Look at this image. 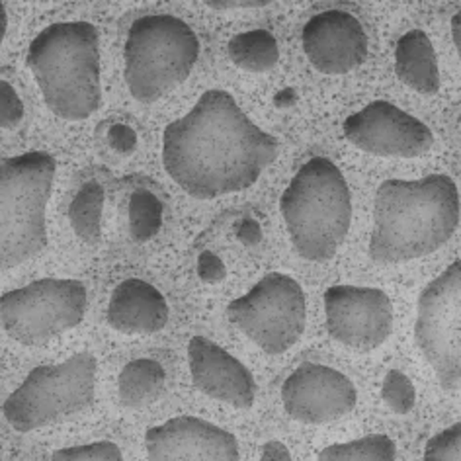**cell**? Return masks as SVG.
<instances>
[{
	"mask_svg": "<svg viewBox=\"0 0 461 461\" xmlns=\"http://www.w3.org/2000/svg\"><path fill=\"white\" fill-rule=\"evenodd\" d=\"M278 157V140L262 131L223 90H207L163 133V165L198 200L243 192Z\"/></svg>",
	"mask_w": 461,
	"mask_h": 461,
	"instance_id": "cell-1",
	"label": "cell"
},
{
	"mask_svg": "<svg viewBox=\"0 0 461 461\" xmlns=\"http://www.w3.org/2000/svg\"><path fill=\"white\" fill-rule=\"evenodd\" d=\"M459 225V192L446 175L385 180L375 194L370 257L379 264L422 258Z\"/></svg>",
	"mask_w": 461,
	"mask_h": 461,
	"instance_id": "cell-2",
	"label": "cell"
},
{
	"mask_svg": "<svg viewBox=\"0 0 461 461\" xmlns=\"http://www.w3.org/2000/svg\"><path fill=\"white\" fill-rule=\"evenodd\" d=\"M26 63L57 118L78 122L102 106L100 33L90 22H57L41 30Z\"/></svg>",
	"mask_w": 461,
	"mask_h": 461,
	"instance_id": "cell-3",
	"label": "cell"
},
{
	"mask_svg": "<svg viewBox=\"0 0 461 461\" xmlns=\"http://www.w3.org/2000/svg\"><path fill=\"white\" fill-rule=\"evenodd\" d=\"M280 210L299 255L313 262L330 260L352 221L348 184L332 160L311 158L282 194Z\"/></svg>",
	"mask_w": 461,
	"mask_h": 461,
	"instance_id": "cell-4",
	"label": "cell"
},
{
	"mask_svg": "<svg viewBox=\"0 0 461 461\" xmlns=\"http://www.w3.org/2000/svg\"><path fill=\"white\" fill-rule=\"evenodd\" d=\"M57 163L32 151L0 158V270L16 268L48 247L45 210Z\"/></svg>",
	"mask_w": 461,
	"mask_h": 461,
	"instance_id": "cell-5",
	"label": "cell"
},
{
	"mask_svg": "<svg viewBox=\"0 0 461 461\" xmlns=\"http://www.w3.org/2000/svg\"><path fill=\"white\" fill-rule=\"evenodd\" d=\"M198 55V36L186 22L168 14L143 16L125 40V83L135 100L157 102L190 77Z\"/></svg>",
	"mask_w": 461,
	"mask_h": 461,
	"instance_id": "cell-6",
	"label": "cell"
},
{
	"mask_svg": "<svg viewBox=\"0 0 461 461\" xmlns=\"http://www.w3.org/2000/svg\"><path fill=\"white\" fill-rule=\"evenodd\" d=\"M96 393V360L90 352L73 354L61 364L38 366L10 395L3 412L18 432H32L86 411Z\"/></svg>",
	"mask_w": 461,
	"mask_h": 461,
	"instance_id": "cell-7",
	"label": "cell"
},
{
	"mask_svg": "<svg viewBox=\"0 0 461 461\" xmlns=\"http://www.w3.org/2000/svg\"><path fill=\"white\" fill-rule=\"evenodd\" d=\"M88 307L78 280L43 278L0 297V325L24 346H41L78 327Z\"/></svg>",
	"mask_w": 461,
	"mask_h": 461,
	"instance_id": "cell-8",
	"label": "cell"
},
{
	"mask_svg": "<svg viewBox=\"0 0 461 461\" xmlns=\"http://www.w3.org/2000/svg\"><path fill=\"white\" fill-rule=\"evenodd\" d=\"M227 315L267 354H284L302 339L307 321L305 294L285 274H268L252 290L230 302Z\"/></svg>",
	"mask_w": 461,
	"mask_h": 461,
	"instance_id": "cell-9",
	"label": "cell"
},
{
	"mask_svg": "<svg viewBox=\"0 0 461 461\" xmlns=\"http://www.w3.org/2000/svg\"><path fill=\"white\" fill-rule=\"evenodd\" d=\"M459 317L461 262L456 260L422 290L419 297L417 325H414V340L446 391L459 389Z\"/></svg>",
	"mask_w": 461,
	"mask_h": 461,
	"instance_id": "cell-10",
	"label": "cell"
},
{
	"mask_svg": "<svg viewBox=\"0 0 461 461\" xmlns=\"http://www.w3.org/2000/svg\"><path fill=\"white\" fill-rule=\"evenodd\" d=\"M325 315L330 337L352 350L372 352L393 332V303L377 287H329L325 292Z\"/></svg>",
	"mask_w": 461,
	"mask_h": 461,
	"instance_id": "cell-11",
	"label": "cell"
},
{
	"mask_svg": "<svg viewBox=\"0 0 461 461\" xmlns=\"http://www.w3.org/2000/svg\"><path fill=\"white\" fill-rule=\"evenodd\" d=\"M344 137L354 147L377 157L414 158L429 153L434 135L429 125L395 104L377 100L344 122Z\"/></svg>",
	"mask_w": 461,
	"mask_h": 461,
	"instance_id": "cell-12",
	"label": "cell"
},
{
	"mask_svg": "<svg viewBox=\"0 0 461 461\" xmlns=\"http://www.w3.org/2000/svg\"><path fill=\"white\" fill-rule=\"evenodd\" d=\"M358 391L342 372L321 364H303L285 379L282 402L285 412L303 424H327L348 414Z\"/></svg>",
	"mask_w": 461,
	"mask_h": 461,
	"instance_id": "cell-13",
	"label": "cell"
},
{
	"mask_svg": "<svg viewBox=\"0 0 461 461\" xmlns=\"http://www.w3.org/2000/svg\"><path fill=\"white\" fill-rule=\"evenodd\" d=\"M149 461H239L237 438L198 417H176L145 432Z\"/></svg>",
	"mask_w": 461,
	"mask_h": 461,
	"instance_id": "cell-14",
	"label": "cell"
},
{
	"mask_svg": "<svg viewBox=\"0 0 461 461\" xmlns=\"http://www.w3.org/2000/svg\"><path fill=\"white\" fill-rule=\"evenodd\" d=\"M302 43L311 65L327 75L350 73L367 57V36L360 20L344 10H327L311 18Z\"/></svg>",
	"mask_w": 461,
	"mask_h": 461,
	"instance_id": "cell-15",
	"label": "cell"
},
{
	"mask_svg": "<svg viewBox=\"0 0 461 461\" xmlns=\"http://www.w3.org/2000/svg\"><path fill=\"white\" fill-rule=\"evenodd\" d=\"M188 360L192 382L202 393L237 409L255 405V377L243 362L221 346L203 337H194L188 344Z\"/></svg>",
	"mask_w": 461,
	"mask_h": 461,
	"instance_id": "cell-16",
	"label": "cell"
},
{
	"mask_svg": "<svg viewBox=\"0 0 461 461\" xmlns=\"http://www.w3.org/2000/svg\"><path fill=\"white\" fill-rule=\"evenodd\" d=\"M168 303L155 285L130 278L115 285L108 305V322L123 334H155L168 322Z\"/></svg>",
	"mask_w": 461,
	"mask_h": 461,
	"instance_id": "cell-17",
	"label": "cell"
},
{
	"mask_svg": "<svg viewBox=\"0 0 461 461\" xmlns=\"http://www.w3.org/2000/svg\"><path fill=\"white\" fill-rule=\"evenodd\" d=\"M395 73L420 95H436L440 90L438 57L430 38L420 30H411L401 36L395 48Z\"/></svg>",
	"mask_w": 461,
	"mask_h": 461,
	"instance_id": "cell-18",
	"label": "cell"
},
{
	"mask_svg": "<svg viewBox=\"0 0 461 461\" xmlns=\"http://www.w3.org/2000/svg\"><path fill=\"white\" fill-rule=\"evenodd\" d=\"M165 367L155 360H133L120 374V399L125 407L141 409L158 399L165 387Z\"/></svg>",
	"mask_w": 461,
	"mask_h": 461,
	"instance_id": "cell-19",
	"label": "cell"
},
{
	"mask_svg": "<svg viewBox=\"0 0 461 461\" xmlns=\"http://www.w3.org/2000/svg\"><path fill=\"white\" fill-rule=\"evenodd\" d=\"M227 50L230 61L250 73L270 71L280 61L278 41L267 30L239 33L230 38Z\"/></svg>",
	"mask_w": 461,
	"mask_h": 461,
	"instance_id": "cell-20",
	"label": "cell"
},
{
	"mask_svg": "<svg viewBox=\"0 0 461 461\" xmlns=\"http://www.w3.org/2000/svg\"><path fill=\"white\" fill-rule=\"evenodd\" d=\"M104 190L98 182H88L75 195L68 205V221L75 233L85 243H96L102 233Z\"/></svg>",
	"mask_w": 461,
	"mask_h": 461,
	"instance_id": "cell-21",
	"label": "cell"
},
{
	"mask_svg": "<svg viewBox=\"0 0 461 461\" xmlns=\"http://www.w3.org/2000/svg\"><path fill=\"white\" fill-rule=\"evenodd\" d=\"M395 442L385 434H374L354 442L332 444L319 454V461H395Z\"/></svg>",
	"mask_w": 461,
	"mask_h": 461,
	"instance_id": "cell-22",
	"label": "cell"
},
{
	"mask_svg": "<svg viewBox=\"0 0 461 461\" xmlns=\"http://www.w3.org/2000/svg\"><path fill=\"white\" fill-rule=\"evenodd\" d=\"M163 223V205L151 192L137 190L130 200V233L137 243L151 240Z\"/></svg>",
	"mask_w": 461,
	"mask_h": 461,
	"instance_id": "cell-23",
	"label": "cell"
},
{
	"mask_svg": "<svg viewBox=\"0 0 461 461\" xmlns=\"http://www.w3.org/2000/svg\"><path fill=\"white\" fill-rule=\"evenodd\" d=\"M382 397L391 411H395L397 414H407L412 411L414 401H417V391H414L412 382L405 374L391 370L384 379Z\"/></svg>",
	"mask_w": 461,
	"mask_h": 461,
	"instance_id": "cell-24",
	"label": "cell"
},
{
	"mask_svg": "<svg viewBox=\"0 0 461 461\" xmlns=\"http://www.w3.org/2000/svg\"><path fill=\"white\" fill-rule=\"evenodd\" d=\"M51 461H123V456L122 449L113 442L102 440L57 449L51 456Z\"/></svg>",
	"mask_w": 461,
	"mask_h": 461,
	"instance_id": "cell-25",
	"label": "cell"
},
{
	"mask_svg": "<svg viewBox=\"0 0 461 461\" xmlns=\"http://www.w3.org/2000/svg\"><path fill=\"white\" fill-rule=\"evenodd\" d=\"M424 461H461V424H452L430 438L424 449Z\"/></svg>",
	"mask_w": 461,
	"mask_h": 461,
	"instance_id": "cell-26",
	"label": "cell"
},
{
	"mask_svg": "<svg viewBox=\"0 0 461 461\" xmlns=\"http://www.w3.org/2000/svg\"><path fill=\"white\" fill-rule=\"evenodd\" d=\"M24 118V104H22L14 86L0 80V130L16 128Z\"/></svg>",
	"mask_w": 461,
	"mask_h": 461,
	"instance_id": "cell-27",
	"label": "cell"
},
{
	"mask_svg": "<svg viewBox=\"0 0 461 461\" xmlns=\"http://www.w3.org/2000/svg\"><path fill=\"white\" fill-rule=\"evenodd\" d=\"M198 274L205 284H217L227 276V268L223 260L213 252H202L198 258Z\"/></svg>",
	"mask_w": 461,
	"mask_h": 461,
	"instance_id": "cell-28",
	"label": "cell"
},
{
	"mask_svg": "<svg viewBox=\"0 0 461 461\" xmlns=\"http://www.w3.org/2000/svg\"><path fill=\"white\" fill-rule=\"evenodd\" d=\"M108 143L115 149V151H120L123 155L133 153L137 147V133L130 128V125L115 123L108 131Z\"/></svg>",
	"mask_w": 461,
	"mask_h": 461,
	"instance_id": "cell-29",
	"label": "cell"
},
{
	"mask_svg": "<svg viewBox=\"0 0 461 461\" xmlns=\"http://www.w3.org/2000/svg\"><path fill=\"white\" fill-rule=\"evenodd\" d=\"M237 237L243 245H258L262 239V229L255 219H245V221L237 227Z\"/></svg>",
	"mask_w": 461,
	"mask_h": 461,
	"instance_id": "cell-30",
	"label": "cell"
},
{
	"mask_svg": "<svg viewBox=\"0 0 461 461\" xmlns=\"http://www.w3.org/2000/svg\"><path fill=\"white\" fill-rule=\"evenodd\" d=\"M260 461H294L290 449H287L280 440H272L262 446Z\"/></svg>",
	"mask_w": 461,
	"mask_h": 461,
	"instance_id": "cell-31",
	"label": "cell"
},
{
	"mask_svg": "<svg viewBox=\"0 0 461 461\" xmlns=\"http://www.w3.org/2000/svg\"><path fill=\"white\" fill-rule=\"evenodd\" d=\"M210 8H221V10H227V8H257V6H267L270 5L268 0H249V3H237V0H233V3H229V0H221V3H215V0H207L205 3Z\"/></svg>",
	"mask_w": 461,
	"mask_h": 461,
	"instance_id": "cell-32",
	"label": "cell"
},
{
	"mask_svg": "<svg viewBox=\"0 0 461 461\" xmlns=\"http://www.w3.org/2000/svg\"><path fill=\"white\" fill-rule=\"evenodd\" d=\"M6 30H8V14H6L5 5L0 3V43H3V40L6 36Z\"/></svg>",
	"mask_w": 461,
	"mask_h": 461,
	"instance_id": "cell-33",
	"label": "cell"
},
{
	"mask_svg": "<svg viewBox=\"0 0 461 461\" xmlns=\"http://www.w3.org/2000/svg\"><path fill=\"white\" fill-rule=\"evenodd\" d=\"M459 13L452 18V36H454V43H456V48H457V53H459V50H461V36H459Z\"/></svg>",
	"mask_w": 461,
	"mask_h": 461,
	"instance_id": "cell-34",
	"label": "cell"
}]
</instances>
